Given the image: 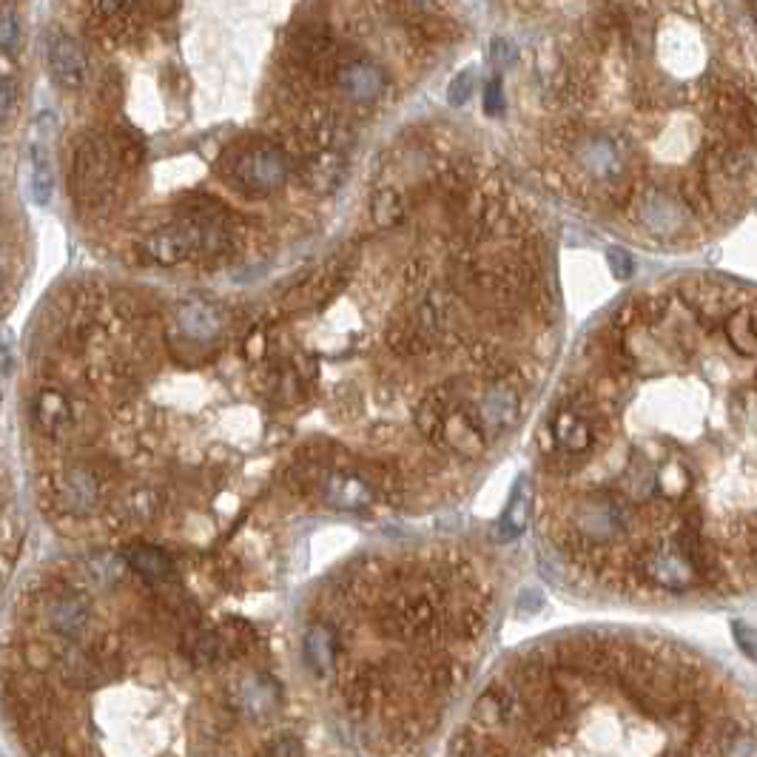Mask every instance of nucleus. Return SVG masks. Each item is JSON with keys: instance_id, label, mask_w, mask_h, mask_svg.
<instances>
[{"instance_id": "nucleus-7", "label": "nucleus", "mask_w": 757, "mask_h": 757, "mask_svg": "<svg viewBox=\"0 0 757 757\" xmlns=\"http://www.w3.org/2000/svg\"><path fill=\"white\" fill-rule=\"evenodd\" d=\"M32 422L37 425V430L43 436H63L74 422L72 405L63 393H55V390H43L37 393L35 402H32Z\"/></svg>"}, {"instance_id": "nucleus-6", "label": "nucleus", "mask_w": 757, "mask_h": 757, "mask_svg": "<svg viewBox=\"0 0 757 757\" xmlns=\"http://www.w3.org/2000/svg\"><path fill=\"white\" fill-rule=\"evenodd\" d=\"M336 86L345 100H351L356 106H365L379 100L385 92V72L382 66H376L373 60H348L336 69Z\"/></svg>"}, {"instance_id": "nucleus-16", "label": "nucleus", "mask_w": 757, "mask_h": 757, "mask_svg": "<svg viewBox=\"0 0 757 757\" xmlns=\"http://www.w3.org/2000/svg\"><path fill=\"white\" fill-rule=\"evenodd\" d=\"M52 188H55V174L49 166L46 148L35 143L32 148V197L37 205H46L52 200Z\"/></svg>"}, {"instance_id": "nucleus-25", "label": "nucleus", "mask_w": 757, "mask_h": 757, "mask_svg": "<svg viewBox=\"0 0 757 757\" xmlns=\"http://www.w3.org/2000/svg\"><path fill=\"white\" fill-rule=\"evenodd\" d=\"M501 106H504V100H501V83L499 80H493V83L487 86V94H484V111H487V114H499Z\"/></svg>"}, {"instance_id": "nucleus-19", "label": "nucleus", "mask_w": 757, "mask_h": 757, "mask_svg": "<svg viewBox=\"0 0 757 757\" xmlns=\"http://www.w3.org/2000/svg\"><path fill=\"white\" fill-rule=\"evenodd\" d=\"M476 80H479V72H476V66H470V69H464L459 72L453 80H450V89H447V100H450V106H464L473 92H476Z\"/></svg>"}, {"instance_id": "nucleus-1", "label": "nucleus", "mask_w": 757, "mask_h": 757, "mask_svg": "<svg viewBox=\"0 0 757 757\" xmlns=\"http://www.w3.org/2000/svg\"><path fill=\"white\" fill-rule=\"evenodd\" d=\"M547 433L573 578L641 601L757 590V285L686 274L627 299Z\"/></svg>"}, {"instance_id": "nucleus-9", "label": "nucleus", "mask_w": 757, "mask_h": 757, "mask_svg": "<svg viewBox=\"0 0 757 757\" xmlns=\"http://www.w3.org/2000/svg\"><path fill=\"white\" fill-rule=\"evenodd\" d=\"M97 496H100V484L89 470H74L60 487V501L69 513H83V510L94 507Z\"/></svg>"}, {"instance_id": "nucleus-26", "label": "nucleus", "mask_w": 757, "mask_h": 757, "mask_svg": "<svg viewBox=\"0 0 757 757\" xmlns=\"http://www.w3.org/2000/svg\"><path fill=\"white\" fill-rule=\"evenodd\" d=\"M143 3H146L154 15H171V12L177 9V3H180V0H143Z\"/></svg>"}, {"instance_id": "nucleus-17", "label": "nucleus", "mask_w": 757, "mask_h": 757, "mask_svg": "<svg viewBox=\"0 0 757 757\" xmlns=\"http://www.w3.org/2000/svg\"><path fill=\"white\" fill-rule=\"evenodd\" d=\"M328 499H331V504H336V507L351 510V507H359L362 501L368 499V490H365V484H359V481L339 476V479H333L331 487H328Z\"/></svg>"}, {"instance_id": "nucleus-24", "label": "nucleus", "mask_w": 757, "mask_h": 757, "mask_svg": "<svg viewBox=\"0 0 757 757\" xmlns=\"http://www.w3.org/2000/svg\"><path fill=\"white\" fill-rule=\"evenodd\" d=\"M490 57H493V63H496L499 69H504V66H510V63L516 60V49H513L507 40H493Z\"/></svg>"}, {"instance_id": "nucleus-14", "label": "nucleus", "mask_w": 757, "mask_h": 757, "mask_svg": "<svg viewBox=\"0 0 757 757\" xmlns=\"http://www.w3.org/2000/svg\"><path fill=\"white\" fill-rule=\"evenodd\" d=\"M237 701L251 715H268L277 706V692H274V684L268 678L257 675V678L242 684V689L237 692Z\"/></svg>"}, {"instance_id": "nucleus-12", "label": "nucleus", "mask_w": 757, "mask_h": 757, "mask_svg": "<svg viewBox=\"0 0 757 757\" xmlns=\"http://www.w3.org/2000/svg\"><path fill=\"white\" fill-rule=\"evenodd\" d=\"M305 661L314 672H328L336 661V635L325 624H314L305 635Z\"/></svg>"}, {"instance_id": "nucleus-15", "label": "nucleus", "mask_w": 757, "mask_h": 757, "mask_svg": "<svg viewBox=\"0 0 757 757\" xmlns=\"http://www.w3.org/2000/svg\"><path fill=\"white\" fill-rule=\"evenodd\" d=\"M49 621L60 635L77 638L86 627V607L77 598H57L55 607L49 612Z\"/></svg>"}, {"instance_id": "nucleus-23", "label": "nucleus", "mask_w": 757, "mask_h": 757, "mask_svg": "<svg viewBox=\"0 0 757 757\" xmlns=\"http://www.w3.org/2000/svg\"><path fill=\"white\" fill-rule=\"evenodd\" d=\"M610 268L615 279H629L632 277V259H629L627 251H610Z\"/></svg>"}, {"instance_id": "nucleus-18", "label": "nucleus", "mask_w": 757, "mask_h": 757, "mask_svg": "<svg viewBox=\"0 0 757 757\" xmlns=\"http://www.w3.org/2000/svg\"><path fill=\"white\" fill-rule=\"evenodd\" d=\"M370 211H373V220L379 222V225H396V222L402 220V214H405L399 194H396V191H390V188L379 191V194L373 197Z\"/></svg>"}, {"instance_id": "nucleus-8", "label": "nucleus", "mask_w": 757, "mask_h": 757, "mask_svg": "<svg viewBox=\"0 0 757 757\" xmlns=\"http://www.w3.org/2000/svg\"><path fill=\"white\" fill-rule=\"evenodd\" d=\"M521 413V396L513 388H493L481 399V425L490 427L493 433H501L516 425Z\"/></svg>"}, {"instance_id": "nucleus-21", "label": "nucleus", "mask_w": 757, "mask_h": 757, "mask_svg": "<svg viewBox=\"0 0 757 757\" xmlns=\"http://www.w3.org/2000/svg\"><path fill=\"white\" fill-rule=\"evenodd\" d=\"M18 18H15V9L12 6H3V15H0V40H3V52L12 55L15 52V43H18Z\"/></svg>"}, {"instance_id": "nucleus-2", "label": "nucleus", "mask_w": 757, "mask_h": 757, "mask_svg": "<svg viewBox=\"0 0 757 757\" xmlns=\"http://www.w3.org/2000/svg\"><path fill=\"white\" fill-rule=\"evenodd\" d=\"M553 752L755 755L757 706L721 666L647 635H581L536 666Z\"/></svg>"}, {"instance_id": "nucleus-22", "label": "nucleus", "mask_w": 757, "mask_h": 757, "mask_svg": "<svg viewBox=\"0 0 757 757\" xmlns=\"http://www.w3.org/2000/svg\"><path fill=\"white\" fill-rule=\"evenodd\" d=\"M15 100H18L15 77H12V74H3V86H0V111H3V120H9V117H12Z\"/></svg>"}, {"instance_id": "nucleus-5", "label": "nucleus", "mask_w": 757, "mask_h": 757, "mask_svg": "<svg viewBox=\"0 0 757 757\" xmlns=\"http://www.w3.org/2000/svg\"><path fill=\"white\" fill-rule=\"evenodd\" d=\"M49 72L60 89H80L89 74V60L83 55V46L66 32H52L49 37Z\"/></svg>"}, {"instance_id": "nucleus-13", "label": "nucleus", "mask_w": 757, "mask_h": 757, "mask_svg": "<svg viewBox=\"0 0 757 757\" xmlns=\"http://www.w3.org/2000/svg\"><path fill=\"white\" fill-rule=\"evenodd\" d=\"M180 331L197 342H208L220 331V319L211 311V305L203 302H188L180 308Z\"/></svg>"}, {"instance_id": "nucleus-11", "label": "nucleus", "mask_w": 757, "mask_h": 757, "mask_svg": "<svg viewBox=\"0 0 757 757\" xmlns=\"http://www.w3.org/2000/svg\"><path fill=\"white\" fill-rule=\"evenodd\" d=\"M530 501H533V496H530L527 479H521L516 484L510 501H507V510H504V516H501L499 521L501 541H510V538L524 533V527H527V521H530Z\"/></svg>"}, {"instance_id": "nucleus-4", "label": "nucleus", "mask_w": 757, "mask_h": 757, "mask_svg": "<svg viewBox=\"0 0 757 757\" xmlns=\"http://www.w3.org/2000/svg\"><path fill=\"white\" fill-rule=\"evenodd\" d=\"M231 180L240 185L245 194H271L288 177V157L277 146H251L237 151L228 163Z\"/></svg>"}, {"instance_id": "nucleus-10", "label": "nucleus", "mask_w": 757, "mask_h": 757, "mask_svg": "<svg viewBox=\"0 0 757 757\" xmlns=\"http://www.w3.org/2000/svg\"><path fill=\"white\" fill-rule=\"evenodd\" d=\"M126 558H129L131 570L146 581H166L168 575L174 573V561L151 544H134L129 547Z\"/></svg>"}, {"instance_id": "nucleus-28", "label": "nucleus", "mask_w": 757, "mask_h": 757, "mask_svg": "<svg viewBox=\"0 0 757 757\" xmlns=\"http://www.w3.org/2000/svg\"><path fill=\"white\" fill-rule=\"evenodd\" d=\"M123 3H131V0H123Z\"/></svg>"}, {"instance_id": "nucleus-27", "label": "nucleus", "mask_w": 757, "mask_h": 757, "mask_svg": "<svg viewBox=\"0 0 757 757\" xmlns=\"http://www.w3.org/2000/svg\"><path fill=\"white\" fill-rule=\"evenodd\" d=\"M524 601H527V604H524V607H518V612H521V615H530V612L541 610V598H538V592L527 590V592H524Z\"/></svg>"}, {"instance_id": "nucleus-3", "label": "nucleus", "mask_w": 757, "mask_h": 757, "mask_svg": "<svg viewBox=\"0 0 757 757\" xmlns=\"http://www.w3.org/2000/svg\"><path fill=\"white\" fill-rule=\"evenodd\" d=\"M123 166L120 148L109 137H86L74 151L72 188L83 208H100L109 203Z\"/></svg>"}, {"instance_id": "nucleus-20", "label": "nucleus", "mask_w": 757, "mask_h": 757, "mask_svg": "<svg viewBox=\"0 0 757 757\" xmlns=\"http://www.w3.org/2000/svg\"><path fill=\"white\" fill-rule=\"evenodd\" d=\"M732 638H735L740 652H743L749 661H755L757 664V629L746 627L743 621H735V624H732Z\"/></svg>"}]
</instances>
